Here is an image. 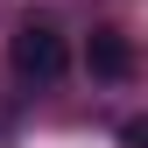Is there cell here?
<instances>
[{"label":"cell","mask_w":148,"mask_h":148,"mask_svg":"<svg viewBox=\"0 0 148 148\" xmlns=\"http://www.w3.org/2000/svg\"><path fill=\"white\" fill-rule=\"evenodd\" d=\"M7 64H14V78H28V85H57L71 71V42L49 21H21L14 42H7Z\"/></svg>","instance_id":"cell-1"},{"label":"cell","mask_w":148,"mask_h":148,"mask_svg":"<svg viewBox=\"0 0 148 148\" xmlns=\"http://www.w3.org/2000/svg\"><path fill=\"white\" fill-rule=\"evenodd\" d=\"M85 64H92V78L120 85V78H134V42H127L120 28H92V42H85Z\"/></svg>","instance_id":"cell-2"},{"label":"cell","mask_w":148,"mask_h":148,"mask_svg":"<svg viewBox=\"0 0 148 148\" xmlns=\"http://www.w3.org/2000/svg\"><path fill=\"white\" fill-rule=\"evenodd\" d=\"M120 148H148V120H127L120 127Z\"/></svg>","instance_id":"cell-3"}]
</instances>
